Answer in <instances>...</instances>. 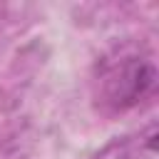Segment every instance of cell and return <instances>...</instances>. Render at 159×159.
<instances>
[{
	"mask_svg": "<svg viewBox=\"0 0 159 159\" xmlns=\"http://www.w3.org/2000/svg\"><path fill=\"white\" fill-rule=\"evenodd\" d=\"M157 82V70L144 60H127L104 80V97L114 109L134 107Z\"/></svg>",
	"mask_w": 159,
	"mask_h": 159,
	"instance_id": "cell-1",
	"label": "cell"
},
{
	"mask_svg": "<svg viewBox=\"0 0 159 159\" xmlns=\"http://www.w3.org/2000/svg\"><path fill=\"white\" fill-rule=\"evenodd\" d=\"M117 159H159V154H157V132L149 134L137 147H129L127 152H122Z\"/></svg>",
	"mask_w": 159,
	"mask_h": 159,
	"instance_id": "cell-2",
	"label": "cell"
}]
</instances>
